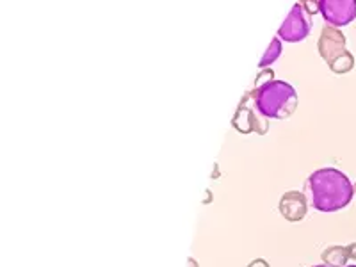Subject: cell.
<instances>
[{
  "mask_svg": "<svg viewBox=\"0 0 356 267\" xmlns=\"http://www.w3.org/2000/svg\"><path fill=\"white\" fill-rule=\"evenodd\" d=\"M348 251H349V259L356 260V243L349 244V246H348Z\"/></svg>",
  "mask_w": 356,
  "mask_h": 267,
  "instance_id": "cell-14",
  "label": "cell"
},
{
  "mask_svg": "<svg viewBox=\"0 0 356 267\" xmlns=\"http://www.w3.org/2000/svg\"><path fill=\"white\" fill-rule=\"evenodd\" d=\"M273 81H276L275 72H273L271 68H264V70H260V73L257 75L255 86H253V88L259 89V88H262V86L269 84V82H273Z\"/></svg>",
  "mask_w": 356,
  "mask_h": 267,
  "instance_id": "cell-11",
  "label": "cell"
},
{
  "mask_svg": "<svg viewBox=\"0 0 356 267\" xmlns=\"http://www.w3.org/2000/svg\"><path fill=\"white\" fill-rule=\"evenodd\" d=\"M321 259H323L324 266L328 267H346L349 260V251L348 246H328L326 250L321 253Z\"/></svg>",
  "mask_w": 356,
  "mask_h": 267,
  "instance_id": "cell-8",
  "label": "cell"
},
{
  "mask_svg": "<svg viewBox=\"0 0 356 267\" xmlns=\"http://www.w3.org/2000/svg\"><path fill=\"white\" fill-rule=\"evenodd\" d=\"M312 267H328V266H323V264H321V266H312Z\"/></svg>",
  "mask_w": 356,
  "mask_h": 267,
  "instance_id": "cell-17",
  "label": "cell"
},
{
  "mask_svg": "<svg viewBox=\"0 0 356 267\" xmlns=\"http://www.w3.org/2000/svg\"><path fill=\"white\" fill-rule=\"evenodd\" d=\"M346 267H356V266H346Z\"/></svg>",
  "mask_w": 356,
  "mask_h": 267,
  "instance_id": "cell-19",
  "label": "cell"
},
{
  "mask_svg": "<svg viewBox=\"0 0 356 267\" xmlns=\"http://www.w3.org/2000/svg\"><path fill=\"white\" fill-rule=\"evenodd\" d=\"M301 4L307 9L308 15H314V13L319 11V0H308V2H301Z\"/></svg>",
  "mask_w": 356,
  "mask_h": 267,
  "instance_id": "cell-12",
  "label": "cell"
},
{
  "mask_svg": "<svg viewBox=\"0 0 356 267\" xmlns=\"http://www.w3.org/2000/svg\"><path fill=\"white\" fill-rule=\"evenodd\" d=\"M355 195H356V184H355Z\"/></svg>",
  "mask_w": 356,
  "mask_h": 267,
  "instance_id": "cell-18",
  "label": "cell"
},
{
  "mask_svg": "<svg viewBox=\"0 0 356 267\" xmlns=\"http://www.w3.org/2000/svg\"><path fill=\"white\" fill-rule=\"evenodd\" d=\"M280 214L284 216L287 221L300 222L303 221L308 212L307 196L300 191H287L278 203Z\"/></svg>",
  "mask_w": 356,
  "mask_h": 267,
  "instance_id": "cell-7",
  "label": "cell"
},
{
  "mask_svg": "<svg viewBox=\"0 0 356 267\" xmlns=\"http://www.w3.org/2000/svg\"><path fill=\"white\" fill-rule=\"evenodd\" d=\"M280 56H282V41H280L278 36H275L273 38L271 44H269V49L266 50V54H264L262 59H260L259 68L260 70L267 68V66L273 65V63H275Z\"/></svg>",
  "mask_w": 356,
  "mask_h": 267,
  "instance_id": "cell-10",
  "label": "cell"
},
{
  "mask_svg": "<svg viewBox=\"0 0 356 267\" xmlns=\"http://www.w3.org/2000/svg\"><path fill=\"white\" fill-rule=\"evenodd\" d=\"M187 267H200V266H198V262L193 259V257H189V259H187Z\"/></svg>",
  "mask_w": 356,
  "mask_h": 267,
  "instance_id": "cell-15",
  "label": "cell"
},
{
  "mask_svg": "<svg viewBox=\"0 0 356 267\" xmlns=\"http://www.w3.org/2000/svg\"><path fill=\"white\" fill-rule=\"evenodd\" d=\"M211 198H212L211 191H207V193H205V202H203V203H211Z\"/></svg>",
  "mask_w": 356,
  "mask_h": 267,
  "instance_id": "cell-16",
  "label": "cell"
},
{
  "mask_svg": "<svg viewBox=\"0 0 356 267\" xmlns=\"http://www.w3.org/2000/svg\"><path fill=\"white\" fill-rule=\"evenodd\" d=\"M243 100H251L255 111L267 120H287L298 109V93L289 82L273 81L262 88H253Z\"/></svg>",
  "mask_w": 356,
  "mask_h": 267,
  "instance_id": "cell-2",
  "label": "cell"
},
{
  "mask_svg": "<svg viewBox=\"0 0 356 267\" xmlns=\"http://www.w3.org/2000/svg\"><path fill=\"white\" fill-rule=\"evenodd\" d=\"M232 127L241 134L257 132L259 136H266L269 130V120L262 114H255V109L248 107V104H239L232 118Z\"/></svg>",
  "mask_w": 356,
  "mask_h": 267,
  "instance_id": "cell-6",
  "label": "cell"
},
{
  "mask_svg": "<svg viewBox=\"0 0 356 267\" xmlns=\"http://www.w3.org/2000/svg\"><path fill=\"white\" fill-rule=\"evenodd\" d=\"M312 195V207L319 212L342 211L355 196V186L348 175L337 168H321L310 175L307 182Z\"/></svg>",
  "mask_w": 356,
  "mask_h": 267,
  "instance_id": "cell-1",
  "label": "cell"
},
{
  "mask_svg": "<svg viewBox=\"0 0 356 267\" xmlns=\"http://www.w3.org/2000/svg\"><path fill=\"white\" fill-rule=\"evenodd\" d=\"M330 70L337 75H344V73H349L353 68H355V56L351 52H344L342 56H339L337 59H333L332 63H328Z\"/></svg>",
  "mask_w": 356,
  "mask_h": 267,
  "instance_id": "cell-9",
  "label": "cell"
},
{
  "mask_svg": "<svg viewBox=\"0 0 356 267\" xmlns=\"http://www.w3.org/2000/svg\"><path fill=\"white\" fill-rule=\"evenodd\" d=\"M312 33V20L307 9L303 8L301 2L292 6L289 11L287 18L284 20L282 27L278 29V38L280 40L287 41V43H298L303 41L305 38L310 36Z\"/></svg>",
  "mask_w": 356,
  "mask_h": 267,
  "instance_id": "cell-3",
  "label": "cell"
},
{
  "mask_svg": "<svg viewBox=\"0 0 356 267\" xmlns=\"http://www.w3.org/2000/svg\"><path fill=\"white\" fill-rule=\"evenodd\" d=\"M319 13L333 27H344L356 18V0H319Z\"/></svg>",
  "mask_w": 356,
  "mask_h": 267,
  "instance_id": "cell-4",
  "label": "cell"
},
{
  "mask_svg": "<svg viewBox=\"0 0 356 267\" xmlns=\"http://www.w3.org/2000/svg\"><path fill=\"white\" fill-rule=\"evenodd\" d=\"M248 267H271V266H269V262H267V260L255 259V260H253V262L248 264Z\"/></svg>",
  "mask_w": 356,
  "mask_h": 267,
  "instance_id": "cell-13",
  "label": "cell"
},
{
  "mask_svg": "<svg viewBox=\"0 0 356 267\" xmlns=\"http://www.w3.org/2000/svg\"><path fill=\"white\" fill-rule=\"evenodd\" d=\"M346 44H348V40H346L344 33L339 31V27L326 25L321 31L319 41H317V50H319L321 57H323L324 61L332 63L333 59H337L339 56L348 52Z\"/></svg>",
  "mask_w": 356,
  "mask_h": 267,
  "instance_id": "cell-5",
  "label": "cell"
}]
</instances>
